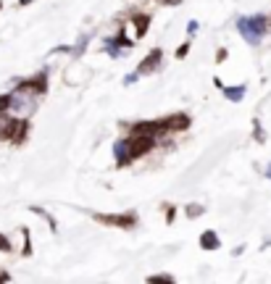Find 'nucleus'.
Listing matches in <instances>:
<instances>
[{"instance_id": "obj_26", "label": "nucleus", "mask_w": 271, "mask_h": 284, "mask_svg": "<svg viewBox=\"0 0 271 284\" xmlns=\"http://www.w3.org/2000/svg\"><path fill=\"white\" fill-rule=\"evenodd\" d=\"M0 282H11V274H8V271H0Z\"/></svg>"}, {"instance_id": "obj_27", "label": "nucleus", "mask_w": 271, "mask_h": 284, "mask_svg": "<svg viewBox=\"0 0 271 284\" xmlns=\"http://www.w3.org/2000/svg\"><path fill=\"white\" fill-rule=\"evenodd\" d=\"M266 177L271 179V163H269V169H266Z\"/></svg>"}, {"instance_id": "obj_6", "label": "nucleus", "mask_w": 271, "mask_h": 284, "mask_svg": "<svg viewBox=\"0 0 271 284\" xmlns=\"http://www.w3.org/2000/svg\"><path fill=\"white\" fill-rule=\"evenodd\" d=\"M161 63H163V50L161 48H153L142 61H139V66L135 71H137L139 77H150V74H155V71L161 69Z\"/></svg>"}, {"instance_id": "obj_16", "label": "nucleus", "mask_w": 271, "mask_h": 284, "mask_svg": "<svg viewBox=\"0 0 271 284\" xmlns=\"http://www.w3.org/2000/svg\"><path fill=\"white\" fill-rule=\"evenodd\" d=\"M21 234H24V250H21V255H24V258H29V255H32V240H29V229H21Z\"/></svg>"}, {"instance_id": "obj_2", "label": "nucleus", "mask_w": 271, "mask_h": 284, "mask_svg": "<svg viewBox=\"0 0 271 284\" xmlns=\"http://www.w3.org/2000/svg\"><path fill=\"white\" fill-rule=\"evenodd\" d=\"M37 97H40L37 93H32V90H26L21 85H16V90L11 93V108H8V113L29 118L37 111Z\"/></svg>"}, {"instance_id": "obj_7", "label": "nucleus", "mask_w": 271, "mask_h": 284, "mask_svg": "<svg viewBox=\"0 0 271 284\" xmlns=\"http://www.w3.org/2000/svg\"><path fill=\"white\" fill-rule=\"evenodd\" d=\"M18 85L26 87V90H32V93H37V95H45V93H48V71H40V74L32 77V79H21Z\"/></svg>"}, {"instance_id": "obj_4", "label": "nucleus", "mask_w": 271, "mask_h": 284, "mask_svg": "<svg viewBox=\"0 0 271 284\" xmlns=\"http://www.w3.org/2000/svg\"><path fill=\"white\" fill-rule=\"evenodd\" d=\"M92 218L103 226H114V229H135L139 224L135 210H129V213H92Z\"/></svg>"}, {"instance_id": "obj_23", "label": "nucleus", "mask_w": 271, "mask_h": 284, "mask_svg": "<svg viewBox=\"0 0 271 284\" xmlns=\"http://www.w3.org/2000/svg\"><path fill=\"white\" fill-rule=\"evenodd\" d=\"M137 79H139V74H137V71H132V74H127V77H124V85L129 87V85H135Z\"/></svg>"}, {"instance_id": "obj_1", "label": "nucleus", "mask_w": 271, "mask_h": 284, "mask_svg": "<svg viewBox=\"0 0 271 284\" xmlns=\"http://www.w3.org/2000/svg\"><path fill=\"white\" fill-rule=\"evenodd\" d=\"M237 32L242 34V37H245V42L258 45L261 40L266 37V32H269V16H264V13L242 16V19L237 21Z\"/></svg>"}, {"instance_id": "obj_13", "label": "nucleus", "mask_w": 271, "mask_h": 284, "mask_svg": "<svg viewBox=\"0 0 271 284\" xmlns=\"http://www.w3.org/2000/svg\"><path fill=\"white\" fill-rule=\"evenodd\" d=\"M224 90V97L229 100V103H240L242 97H245V93H248V87L245 85H237V87H221Z\"/></svg>"}, {"instance_id": "obj_12", "label": "nucleus", "mask_w": 271, "mask_h": 284, "mask_svg": "<svg viewBox=\"0 0 271 284\" xmlns=\"http://www.w3.org/2000/svg\"><path fill=\"white\" fill-rule=\"evenodd\" d=\"M200 247H203V250H219V247H221L219 234L213 232V229H205V232L200 234Z\"/></svg>"}, {"instance_id": "obj_18", "label": "nucleus", "mask_w": 271, "mask_h": 284, "mask_svg": "<svg viewBox=\"0 0 271 284\" xmlns=\"http://www.w3.org/2000/svg\"><path fill=\"white\" fill-rule=\"evenodd\" d=\"M0 253H13V245L5 234H0Z\"/></svg>"}, {"instance_id": "obj_9", "label": "nucleus", "mask_w": 271, "mask_h": 284, "mask_svg": "<svg viewBox=\"0 0 271 284\" xmlns=\"http://www.w3.org/2000/svg\"><path fill=\"white\" fill-rule=\"evenodd\" d=\"M114 155H116V166H119V169H124V166H129V163L135 161L132 153H129L127 137H124V140H116V142H114Z\"/></svg>"}, {"instance_id": "obj_15", "label": "nucleus", "mask_w": 271, "mask_h": 284, "mask_svg": "<svg viewBox=\"0 0 271 284\" xmlns=\"http://www.w3.org/2000/svg\"><path fill=\"white\" fill-rule=\"evenodd\" d=\"M147 282H150V284H171L174 277H171V274H153V277H147Z\"/></svg>"}, {"instance_id": "obj_11", "label": "nucleus", "mask_w": 271, "mask_h": 284, "mask_svg": "<svg viewBox=\"0 0 271 284\" xmlns=\"http://www.w3.org/2000/svg\"><path fill=\"white\" fill-rule=\"evenodd\" d=\"M26 137H29V118H18V124H16V129H13V134H11V140H8V142L24 145Z\"/></svg>"}, {"instance_id": "obj_3", "label": "nucleus", "mask_w": 271, "mask_h": 284, "mask_svg": "<svg viewBox=\"0 0 271 284\" xmlns=\"http://www.w3.org/2000/svg\"><path fill=\"white\" fill-rule=\"evenodd\" d=\"M129 134L153 137V140H158V145H161V140L169 134V124H166V118H153V121H135L132 126H129Z\"/></svg>"}, {"instance_id": "obj_8", "label": "nucleus", "mask_w": 271, "mask_h": 284, "mask_svg": "<svg viewBox=\"0 0 271 284\" xmlns=\"http://www.w3.org/2000/svg\"><path fill=\"white\" fill-rule=\"evenodd\" d=\"M166 124H169V132H184V129H190L192 118H190V113L176 111V113H169V116H166Z\"/></svg>"}, {"instance_id": "obj_28", "label": "nucleus", "mask_w": 271, "mask_h": 284, "mask_svg": "<svg viewBox=\"0 0 271 284\" xmlns=\"http://www.w3.org/2000/svg\"><path fill=\"white\" fill-rule=\"evenodd\" d=\"M0 5H3V3H0Z\"/></svg>"}, {"instance_id": "obj_5", "label": "nucleus", "mask_w": 271, "mask_h": 284, "mask_svg": "<svg viewBox=\"0 0 271 284\" xmlns=\"http://www.w3.org/2000/svg\"><path fill=\"white\" fill-rule=\"evenodd\" d=\"M127 145H129V153H132V158H145V155H150L153 148L158 145V140L153 137H145V134H127Z\"/></svg>"}, {"instance_id": "obj_10", "label": "nucleus", "mask_w": 271, "mask_h": 284, "mask_svg": "<svg viewBox=\"0 0 271 284\" xmlns=\"http://www.w3.org/2000/svg\"><path fill=\"white\" fill-rule=\"evenodd\" d=\"M129 21L135 24V40L145 37L147 29H150V13H135V16H129Z\"/></svg>"}, {"instance_id": "obj_24", "label": "nucleus", "mask_w": 271, "mask_h": 284, "mask_svg": "<svg viewBox=\"0 0 271 284\" xmlns=\"http://www.w3.org/2000/svg\"><path fill=\"white\" fill-rule=\"evenodd\" d=\"M155 3H158V5H171V8H174V5H182V0H155Z\"/></svg>"}, {"instance_id": "obj_14", "label": "nucleus", "mask_w": 271, "mask_h": 284, "mask_svg": "<svg viewBox=\"0 0 271 284\" xmlns=\"http://www.w3.org/2000/svg\"><path fill=\"white\" fill-rule=\"evenodd\" d=\"M203 213H205V205H200V203L184 205V216H187V218H198V216H203Z\"/></svg>"}, {"instance_id": "obj_19", "label": "nucleus", "mask_w": 271, "mask_h": 284, "mask_svg": "<svg viewBox=\"0 0 271 284\" xmlns=\"http://www.w3.org/2000/svg\"><path fill=\"white\" fill-rule=\"evenodd\" d=\"M253 137H256V142H266V132H264V126H261V121H256Z\"/></svg>"}, {"instance_id": "obj_22", "label": "nucleus", "mask_w": 271, "mask_h": 284, "mask_svg": "<svg viewBox=\"0 0 271 284\" xmlns=\"http://www.w3.org/2000/svg\"><path fill=\"white\" fill-rule=\"evenodd\" d=\"M227 56H229L227 48H219V50H216V63H224V61H227Z\"/></svg>"}, {"instance_id": "obj_21", "label": "nucleus", "mask_w": 271, "mask_h": 284, "mask_svg": "<svg viewBox=\"0 0 271 284\" xmlns=\"http://www.w3.org/2000/svg\"><path fill=\"white\" fill-rule=\"evenodd\" d=\"M174 216H176V208L174 205H166V221L174 224Z\"/></svg>"}, {"instance_id": "obj_17", "label": "nucleus", "mask_w": 271, "mask_h": 284, "mask_svg": "<svg viewBox=\"0 0 271 284\" xmlns=\"http://www.w3.org/2000/svg\"><path fill=\"white\" fill-rule=\"evenodd\" d=\"M8 108H11V93L0 95V113H8Z\"/></svg>"}, {"instance_id": "obj_20", "label": "nucleus", "mask_w": 271, "mask_h": 284, "mask_svg": "<svg viewBox=\"0 0 271 284\" xmlns=\"http://www.w3.org/2000/svg\"><path fill=\"white\" fill-rule=\"evenodd\" d=\"M187 53H190V40H187V42H182L179 48H176V53H174V56H176V58H187Z\"/></svg>"}, {"instance_id": "obj_25", "label": "nucleus", "mask_w": 271, "mask_h": 284, "mask_svg": "<svg viewBox=\"0 0 271 284\" xmlns=\"http://www.w3.org/2000/svg\"><path fill=\"white\" fill-rule=\"evenodd\" d=\"M195 32H198V21H190V24H187V34H190V37H192Z\"/></svg>"}]
</instances>
